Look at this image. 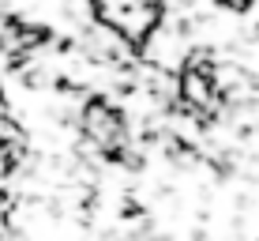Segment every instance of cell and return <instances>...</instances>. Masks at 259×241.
Segmentation results:
<instances>
[{"mask_svg": "<svg viewBox=\"0 0 259 241\" xmlns=\"http://www.w3.org/2000/svg\"><path fill=\"white\" fill-rule=\"evenodd\" d=\"M214 4H222L226 12H248V8H252L255 0H214Z\"/></svg>", "mask_w": 259, "mask_h": 241, "instance_id": "cell-1", "label": "cell"}]
</instances>
